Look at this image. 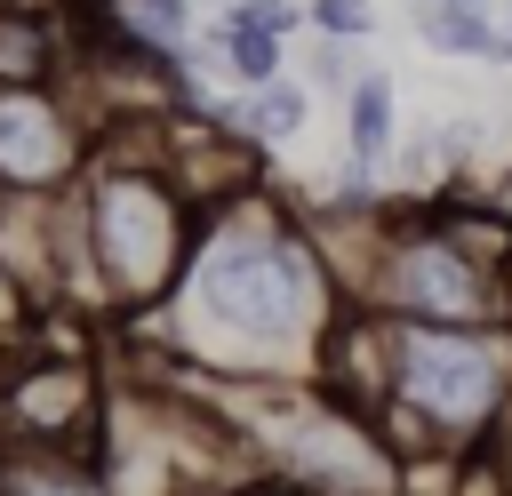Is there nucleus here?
<instances>
[{
	"mask_svg": "<svg viewBox=\"0 0 512 496\" xmlns=\"http://www.w3.org/2000/svg\"><path fill=\"white\" fill-rule=\"evenodd\" d=\"M304 32L360 48V40H376V0H304Z\"/></svg>",
	"mask_w": 512,
	"mask_h": 496,
	"instance_id": "obj_10",
	"label": "nucleus"
},
{
	"mask_svg": "<svg viewBox=\"0 0 512 496\" xmlns=\"http://www.w3.org/2000/svg\"><path fill=\"white\" fill-rule=\"evenodd\" d=\"M496 64L512 72V0H496Z\"/></svg>",
	"mask_w": 512,
	"mask_h": 496,
	"instance_id": "obj_15",
	"label": "nucleus"
},
{
	"mask_svg": "<svg viewBox=\"0 0 512 496\" xmlns=\"http://www.w3.org/2000/svg\"><path fill=\"white\" fill-rule=\"evenodd\" d=\"M472 456H480V464H488V472H496V480L512 488V400L496 408V424H488V440H480Z\"/></svg>",
	"mask_w": 512,
	"mask_h": 496,
	"instance_id": "obj_13",
	"label": "nucleus"
},
{
	"mask_svg": "<svg viewBox=\"0 0 512 496\" xmlns=\"http://www.w3.org/2000/svg\"><path fill=\"white\" fill-rule=\"evenodd\" d=\"M512 400V320L480 328H432V320H384V440L416 456H472Z\"/></svg>",
	"mask_w": 512,
	"mask_h": 496,
	"instance_id": "obj_3",
	"label": "nucleus"
},
{
	"mask_svg": "<svg viewBox=\"0 0 512 496\" xmlns=\"http://www.w3.org/2000/svg\"><path fill=\"white\" fill-rule=\"evenodd\" d=\"M352 72H360V56H352L344 40H320V32H304V88H328V96H344V88H352Z\"/></svg>",
	"mask_w": 512,
	"mask_h": 496,
	"instance_id": "obj_11",
	"label": "nucleus"
},
{
	"mask_svg": "<svg viewBox=\"0 0 512 496\" xmlns=\"http://www.w3.org/2000/svg\"><path fill=\"white\" fill-rule=\"evenodd\" d=\"M344 312L352 296L328 272L304 200H288L280 184H248L200 208L176 296L128 336H144L160 368H184L200 384H312Z\"/></svg>",
	"mask_w": 512,
	"mask_h": 496,
	"instance_id": "obj_1",
	"label": "nucleus"
},
{
	"mask_svg": "<svg viewBox=\"0 0 512 496\" xmlns=\"http://www.w3.org/2000/svg\"><path fill=\"white\" fill-rule=\"evenodd\" d=\"M480 200H488V208H496V216H504V224H512V168H496V176H488V184H480Z\"/></svg>",
	"mask_w": 512,
	"mask_h": 496,
	"instance_id": "obj_14",
	"label": "nucleus"
},
{
	"mask_svg": "<svg viewBox=\"0 0 512 496\" xmlns=\"http://www.w3.org/2000/svg\"><path fill=\"white\" fill-rule=\"evenodd\" d=\"M96 160L72 80H0V200H64Z\"/></svg>",
	"mask_w": 512,
	"mask_h": 496,
	"instance_id": "obj_4",
	"label": "nucleus"
},
{
	"mask_svg": "<svg viewBox=\"0 0 512 496\" xmlns=\"http://www.w3.org/2000/svg\"><path fill=\"white\" fill-rule=\"evenodd\" d=\"M376 8H384V0H376ZM400 8H408V0H400Z\"/></svg>",
	"mask_w": 512,
	"mask_h": 496,
	"instance_id": "obj_18",
	"label": "nucleus"
},
{
	"mask_svg": "<svg viewBox=\"0 0 512 496\" xmlns=\"http://www.w3.org/2000/svg\"><path fill=\"white\" fill-rule=\"evenodd\" d=\"M416 48L456 64H496V0H408Z\"/></svg>",
	"mask_w": 512,
	"mask_h": 496,
	"instance_id": "obj_8",
	"label": "nucleus"
},
{
	"mask_svg": "<svg viewBox=\"0 0 512 496\" xmlns=\"http://www.w3.org/2000/svg\"><path fill=\"white\" fill-rule=\"evenodd\" d=\"M104 400L112 384L88 352H56L24 336L0 368V440L8 448H96Z\"/></svg>",
	"mask_w": 512,
	"mask_h": 496,
	"instance_id": "obj_5",
	"label": "nucleus"
},
{
	"mask_svg": "<svg viewBox=\"0 0 512 496\" xmlns=\"http://www.w3.org/2000/svg\"><path fill=\"white\" fill-rule=\"evenodd\" d=\"M64 208H72L80 264H88V312L144 328L176 296L184 256L200 240V200L168 168V112L112 120L96 136L88 176L64 192Z\"/></svg>",
	"mask_w": 512,
	"mask_h": 496,
	"instance_id": "obj_2",
	"label": "nucleus"
},
{
	"mask_svg": "<svg viewBox=\"0 0 512 496\" xmlns=\"http://www.w3.org/2000/svg\"><path fill=\"white\" fill-rule=\"evenodd\" d=\"M392 152H400V88H392L384 64H360L352 88H344V160L384 176Z\"/></svg>",
	"mask_w": 512,
	"mask_h": 496,
	"instance_id": "obj_7",
	"label": "nucleus"
},
{
	"mask_svg": "<svg viewBox=\"0 0 512 496\" xmlns=\"http://www.w3.org/2000/svg\"><path fill=\"white\" fill-rule=\"evenodd\" d=\"M0 496H112L88 448H8L0 440Z\"/></svg>",
	"mask_w": 512,
	"mask_h": 496,
	"instance_id": "obj_9",
	"label": "nucleus"
},
{
	"mask_svg": "<svg viewBox=\"0 0 512 496\" xmlns=\"http://www.w3.org/2000/svg\"><path fill=\"white\" fill-rule=\"evenodd\" d=\"M216 120H224L240 144H256V152H280V144H296V136H304V120H312V88H304L296 72H280V80H264V88H240L232 104H216Z\"/></svg>",
	"mask_w": 512,
	"mask_h": 496,
	"instance_id": "obj_6",
	"label": "nucleus"
},
{
	"mask_svg": "<svg viewBox=\"0 0 512 496\" xmlns=\"http://www.w3.org/2000/svg\"><path fill=\"white\" fill-rule=\"evenodd\" d=\"M504 320H512V272H504Z\"/></svg>",
	"mask_w": 512,
	"mask_h": 496,
	"instance_id": "obj_17",
	"label": "nucleus"
},
{
	"mask_svg": "<svg viewBox=\"0 0 512 496\" xmlns=\"http://www.w3.org/2000/svg\"><path fill=\"white\" fill-rule=\"evenodd\" d=\"M224 8H232V0H192V16H224Z\"/></svg>",
	"mask_w": 512,
	"mask_h": 496,
	"instance_id": "obj_16",
	"label": "nucleus"
},
{
	"mask_svg": "<svg viewBox=\"0 0 512 496\" xmlns=\"http://www.w3.org/2000/svg\"><path fill=\"white\" fill-rule=\"evenodd\" d=\"M224 16L256 24V32H280V40H304V0H232Z\"/></svg>",
	"mask_w": 512,
	"mask_h": 496,
	"instance_id": "obj_12",
	"label": "nucleus"
}]
</instances>
